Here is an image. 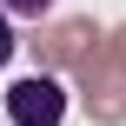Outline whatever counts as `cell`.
<instances>
[{
  "label": "cell",
  "mask_w": 126,
  "mask_h": 126,
  "mask_svg": "<svg viewBox=\"0 0 126 126\" xmlns=\"http://www.w3.org/2000/svg\"><path fill=\"white\" fill-rule=\"evenodd\" d=\"M7 113H13V126H60L66 93H60V80H53V73H33V80L7 86Z\"/></svg>",
  "instance_id": "3"
},
{
  "label": "cell",
  "mask_w": 126,
  "mask_h": 126,
  "mask_svg": "<svg viewBox=\"0 0 126 126\" xmlns=\"http://www.w3.org/2000/svg\"><path fill=\"white\" fill-rule=\"evenodd\" d=\"M80 93H86V113L93 120H126V27L100 40V53L80 66Z\"/></svg>",
  "instance_id": "1"
},
{
  "label": "cell",
  "mask_w": 126,
  "mask_h": 126,
  "mask_svg": "<svg viewBox=\"0 0 126 126\" xmlns=\"http://www.w3.org/2000/svg\"><path fill=\"white\" fill-rule=\"evenodd\" d=\"M13 60V27H7V13H0V66Z\"/></svg>",
  "instance_id": "5"
},
{
  "label": "cell",
  "mask_w": 126,
  "mask_h": 126,
  "mask_svg": "<svg viewBox=\"0 0 126 126\" xmlns=\"http://www.w3.org/2000/svg\"><path fill=\"white\" fill-rule=\"evenodd\" d=\"M0 7H7V13H33V20H40V13L53 7V0H0Z\"/></svg>",
  "instance_id": "4"
},
{
  "label": "cell",
  "mask_w": 126,
  "mask_h": 126,
  "mask_svg": "<svg viewBox=\"0 0 126 126\" xmlns=\"http://www.w3.org/2000/svg\"><path fill=\"white\" fill-rule=\"evenodd\" d=\"M100 40H106V33H100L93 20H53V27L33 40V53H40V66H73V73H80V66L100 53Z\"/></svg>",
  "instance_id": "2"
}]
</instances>
